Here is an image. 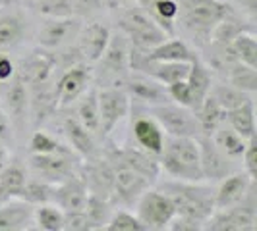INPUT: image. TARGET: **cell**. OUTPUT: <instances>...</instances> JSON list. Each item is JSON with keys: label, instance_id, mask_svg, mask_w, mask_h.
Segmentation results:
<instances>
[{"label": "cell", "instance_id": "6da1fadb", "mask_svg": "<svg viewBox=\"0 0 257 231\" xmlns=\"http://www.w3.org/2000/svg\"><path fill=\"white\" fill-rule=\"evenodd\" d=\"M178 20L199 46L211 40L213 29L236 10L224 0H178Z\"/></svg>", "mask_w": 257, "mask_h": 231}, {"label": "cell", "instance_id": "7a4b0ae2", "mask_svg": "<svg viewBox=\"0 0 257 231\" xmlns=\"http://www.w3.org/2000/svg\"><path fill=\"white\" fill-rule=\"evenodd\" d=\"M161 191L170 196L176 214L180 216L205 224L215 212V189L199 185V181L167 180L161 183Z\"/></svg>", "mask_w": 257, "mask_h": 231}, {"label": "cell", "instance_id": "3957f363", "mask_svg": "<svg viewBox=\"0 0 257 231\" xmlns=\"http://www.w3.org/2000/svg\"><path fill=\"white\" fill-rule=\"evenodd\" d=\"M159 164H161V172H165L172 180L203 181L201 164H199V146L193 137L165 139Z\"/></svg>", "mask_w": 257, "mask_h": 231}, {"label": "cell", "instance_id": "277c9868", "mask_svg": "<svg viewBox=\"0 0 257 231\" xmlns=\"http://www.w3.org/2000/svg\"><path fill=\"white\" fill-rule=\"evenodd\" d=\"M130 44L126 37L118 31L110 35L103 56L95 62L93 81L99 87H118L122 89L130 76Z\"/></svg>", "mask_w": 257, "mask_h": 231}, {"label": "cell", "instance_id": "5b68a950", "mask_svg": "<svg viewBox=\"0 0 257 231\" xmlns=\"http://www.w3.org/2000/svg\"><path fill=\"white\" fill-rule=\"evenodd\" d=\"M118 16V31L126 37L132 48L140 52H147L161 44L168 35L155 24L153 20L143 12L140 6H126Z\"/></svg>", "mask_w": 257, "mask_h": 231}, {"label": "cell", "instance_id": "8992f818", "mask_svg": "<svg viewBox=\"0 0 257 231\" xmlns=\"http://www.w3.org/2000/svg\"><path fill=\"white\" fill-rule=\"evenodd\" d=\"M257 189L255 181L242 196L240 202L220 208L211 214L203 224V230L209 231H255L257 230Z\"/></svg>", "mask_w": 257, "mask_h": 231}, {"label": "cell", "instance_id": "52a82bcc", "mask_svg": "<svg viewBox=\"0 0 257 231\" xmlns=\"http://www.w3.org/2000/svg\"><path fill=\"white\" fill-rule=\"evenodd\" d=\"M81 164V158L72 148L62 152L52 154H31L29 156V168L35 174V178L47 181V183H62L64 180L76 176Z\"/></svg>", "mask_w": 257, "mask_h": 231}, {"label": "cell", "instance_id": "ba28073f", "mask_svg": "<svg viewBox=\"0 0 257 231\" xmlns=\"http://www.w3.org/2000/svg\"><path fill=\"white\" fill-rule=\"evenodd\" d=\"M136 216L142 220L147 231H163L176 216L170 196L161 189H147L136 202Z\"/></svg>", "mask_w": 257, "mask_h": 231}, {"label": "cell", "instance_id": "9c48e42d", "mask_svg": "<svg viewBox=\"0 0 257 231\" xmlns=\"http://www.w3.org/2000/svg\"><path fill=\"white\" fill-rule=\"evenodd\" d=\"M149 112L159 122L163 131L168 133L170 137H193V139H197L201 135V128L197 124V118L193 114V110L186 108V106H180L176 102H167L151 106Z\"/></svg>", "mask_w": 257, "mask_h": 231}, {"label": "cell", "instance_id": "30bf717a", "mask_svg": "<svg viewBox=\"0 0 257 231\" xmlns=\"http://www.w3.org/2000/svg\"><path fill=\"white\" fill-rule=\"evenodd\" d=\"M93 83V70L89 64L79 62V64L68 66L62 70V74L54 81V94H56V106L58 110L68 108L87 90Z\"/></svg>", "mask_w": 257, "mask_h": 231}, {"label": "cell", "instance_id": "8fae6325", "mask_svg": "<svg viewBox=\"0 0 257 231\" xmlns=\"http://www.w3.org/2000/svg\"><path fill=\"white\" fill-rule=\"evenodd\" d=\"M97 102H99V139L104 141L114 128L128 116L130 112V98L124 92V89L118 87H101L97 90Z\"/></svg>", "mask_w": 257, "mask_h": 231}, {"label": "cell", "instance_id": "7c38bea8", "mask_svg": "<svg viewBox=\"0 0 257 231\" xmlns=\"http://www.w3.org/2000/svg\"><path fill=\"white\" fill-rule=\"evenodd\" d=\"M104 158L112 164V166H124L130 168L138 174H142L143 178L151 181H157L161 176V164H159V158L153 154L145 152L140 146L134 148V146H106L101 150Z\"/></svg>", "mask_w": 257, "mask_h": 231}, {"label": "cell", "instance_id": "4fadbf2b", "mask_svg": "<svg viewBox=\"0 0 257 231\" xmlns=\"http://www.w3.org/2000/svg\"><path fill=\"white\" fill-rule=\"evenodd\" d=\"M81 27V20L76 16L45 18L37 31V44L47 50H62L70 46Z\"/></svg>", "mask_w": 257, "mask_h": 231}, {"label": "cell", "instance_id": "5bb4252c", "mask_svg": "<svg viewBox=\"0 0 257 231\" xmlns=\"http://www.w3.org/2000/svg\"><path fill=\"white\" fill-rule=\"evenodd\" d=\"M58 56L56 52L41 48L31 50L26 58H22L20 66L16 68V74L24 79L27 87L31 85H43L54 81L56 70H58Z\"/></svg>", "mask_w": 257, "mask_h": 231}, {"label": "cell", "instance_id": "9a60e30c", "mask_svg": "<svg viewBox=\"0 0 257 231\" xmlns=\"http://www.w3.org/2000/svg\"><path fill=\"white\" fill-rule=\"evenodd\" d=\"M151 181L143 178L142 174L130 170L124 166L114 168V183H112V191H110V204L120 206V208H132L136 206L138 198L143 192L149 189Z\"/></svg>", "mask_w": 257, "mask_h": 231}, {"label": "cell", "instance_id": "2e32d148", "mask_svg": "<svg viewBox=\"0 0 257 231\" xmlns=\"http://www.w3.org/2000/svg\"><path fill=\"white\" fill-rule=\"evenodd\" d=\"M77 176L83 180L89 194L106 198L110 196L112 191V183H114V166L99 152L93 158H87L79 164Z\"/></svg>", "mask_w": 257, "mask_h": 231}, {"label": "cell", "instance_id": "e0dca14e", "mask_svg": "<svg viewBox=\"0 0 257 231\" xmlns=\"http://www.w3.org/2000/svg\"><path fill=\"white\" fill-rule=\"evenodd\" d=\"M122 89L128 94L130 102L142 104V106H147V108L172 102L170 96H168L167 85L159 83L157 79L145 76L142 72H130V76Z\"/></svg>", "mask_w": 257, "mask_h": 231}, {"label": "cell", "instance_id": "ac0fdd59", "mask_svg": "<svg viewBox=\"0 0 257 231\" xmlns=\"http://www.w3.org/2000/svg\"><path fill=\"white\" fill-rule=\"evenodd\" d=\"M110 35V29L101 22H91L87 26L81 24L72 44L85 64H95L103 56Z\"/></svg>", "mask_w": 257, "mask_h": 231}, {"label": "cell", "instance_id": "d6986e66", "mask_svg": "<svg viewBox=\"0 0 257 231\" xmlns=\"http://www.w3.org/2000/svg\"><path fill=\"white\" fill-rule=\"evenodd\" d=\"M195 141L199 146V164H201L203 180L211 181V183H219L226 176H230L232 160L213 142L211 135L201 133Z\"/></svg>", "mask_w": 257, "mask_h": 231}, {"label": "cell", "instance_id": "ffe728a7", "mask_svg": "<svg viewBox=\"0 0 257 231\" xmlns=\"http://www.w3.org/2000/svg\"><path fill=\"white\" fill-rule=\"evenodd\" d=\"M132 135L138 142V146L145 150V152L153 154V156H161L163 146H165V131L159 126V122L153 116L138 114L132 120Z\"/></svg>", "mask_w": 257, "mask_h": 231}, {"label": "cell", "instance_id": "44dd1931", "mask_svg": "<svg viewBox=\"0 0 257 231\" xmlns=\"http://www.w3.org/2000/svg\"><path fill=\"white\" fill-rule=\"evenodd\" d=\"M4 112L8 114V120L12 128L24 129L26 120L29 116V92L24 79L14 74L10 79V85L4 92Z\"/></svg>", "mask_w": 257, "mask_h": 231}, {"label": "cell", "instance_id": "7402d4cb", "mask_svg": "<svg viewBox=\"0 0 257 231\" xmlns=\"http://www.w3.org/2000/svg\"><path fill=\"white\" fill-rule=\"evenodd\" d=\"M89 191L79 176H72L62 183L54 185L52 191V204H56L62 212H79L87 204Z\"/></svg>", "mask_w": 257, "mask_h": 231}, {"label": "cell", "instance_id": "603a6c76", "mask_svg": "<svg viewBox=\"0 0 257 231\" xmlns=\"http://www.w3.org/2000/svg\"><path fill=\"white\" fill-rule=\"evenodd\" d=\"M62 131L68 139V146L79 158L87 160V158H93L101 152V148L97 146V137L79 124L76 116H66L62 120Z\"/></svg>", "mask_w": 257, "mask_h": 231}, {"label": "cell", "instance_id": "cb8c5ba5", "mask_svg": "<svg viewBox=\"0 0 257 231\" xmlns=\"http://www.w3.org/2000/svg\"><path fill=\"white\" fill-rule=\"evenodd\" d=\"M136 4L167 33L168 37H174L178 10H180L178 0H136Z\"/></svg>", "mask_w": 257, "mask_h": 231}, {"label": "cell", "instance_id": "d4e9b609", "mask_svg": "<svg viewBox=\"0 0 257 231\" xmlns=\"http://www.w3.org/2000/svg\"><path fill=\"white\" fill-rule=\"evenodd\" d=\"M26 18L18 10L0 8V52L12 50L20 46L26 38Z\"/></svg>", "mask_w": 257, "mask_h": 231}, {"label": "cell", "instance_id": "484cf974", "mask_svg": "<svg viewBox=\"0 0 257 231\" xmlns=\"http://www.w3.org/2000/svg\"><path fill=\"white\" fill-rule=\"evenodd\" d=\"M253 181L255 180H251L245 172H242V174H234L232 172L230 176L220 180L219 187L215 189V210L228 208V206L240 202Z\"/></svg>", "mask_w": 257, "mask_h": 231}, {"label": "cell", "instance_id": "4316f807", "mask_svg": "<svg viewBox=\"0 0 257 231\" xmlns=\"http://www.w3.org/2000/svg\"><path fill=\"white\" fill-rule=\"evenodd\" d=\"M143 56L153 62H192L197 54L182 38L168 37L155 48L143 52Z\"/></svg>", "mask_w": 257, "mask_h": 231}, {"label": "cell", "instance_id": "83f0119b", "mask_svg": "<svg viewBox=\"0 0 257 231\" xmlns=\"http://www.w3.org/2000/svg\"><path fill=\"white\" fill-rule=\"evenodd\" d=\"M33 218V206L24 200H8L0 204V231L27 230Z\"/></svg>", "mask_w": 257, "mask_h": 231}, {"label": "cell", "instance_id": "f1b7e54d", "mask_svg": "<svg viewBox=\"0 0 257 231\" xmlns=\"http://www.w3.org/2000/svg\"><path fill=\"white\" fill-rule=\"evenodd\" d=\"M188 81V87H190V94H192V110H195L199 104L203 102L209 90H211V85H213V77H211V72L209 68L203 64V60L199 56H195L190 64V74L186 77Z\"/></svg>", "mask_w": 257, "mask_h": 231}, {"label": "cell", "instance_id": "f546056e", "mask_svg": "<svg viewBox=\"0 0 257 231\" xmlns=\"http://www.w3.org/2000/svg\"><path fill=\"white\" fill-rule=\"evenodd\" d=\"M76 118L79 124L93 133L99 139V129H101V120H99V102H97V89L85 90L76 100Z\"/></svg>", "mask_w": 257, "mask_h": 231}, {"label": "cell", "instance_id": "4dcf8cb0", "mask_svg": "<svg viewBox=\"0 0 257 231\" xmlns=\"http://www.w3.org/2000/svg\"><path fill=\"white\" fill-rule=\"evenodd\" d=\"M238 135H242L245 141L255 137V104L253 98L245 100L244 104L236 106L226 112V120H224Z\"/></svg>", "mask_w": 257, "mask_h": 231}, {"label": "cell", "instance_id": "1f68e13d", "mask_svg": "<svg viewBox=\"0 0 257 231\" xmlns=\"http://www.w3.org/2000/svg\"><path fill=\"white\" fill-rule=\"evenodd\" d=\"M27 180L26 168L20 162H8L0 170V204L18 198V192Z\"/></svg>", "mask_w": 257, "mask_h": 231}, {"label": "cell", "instance_id": "d6a6232c", "mask_svg": "<svg viewBox=\"0 0 257 231\" xmlns=\"http://www.w3.org/2000/svg\"><path fill=\"white\" fill-rule=\"evenodd\" d=\"M193 114L197 118V124H199L203 135H211L226 120V110L213 98L211 92L203 98V102L193 110Z\"/></svg>", "mask_w": 257, "mask_h": 231}, {"label": "cell", "instance_id": "836d02e7", "mask_svg": "<svg viewBox=\"0 0 257 231\" xmlns=\"http://www.w3.org/2000/svg\"><path fill=\"white\" fill-rule=\"evenodd\" d=\"M211 139H213V142H215V144H217V146H219L220 150L226 154L230 160L242 158L244 148H245V142H247L244 137L238 135L226 122H222L219 128L211 133Z\"/></svg>", "mask_w": 257, "mask_h": 231}, {"label": "cell", "instance_id": "e575fe53", "mask_svg": "<svg viewBox=\"0 0 257 231\" xmlns=\"http://www.w3.org/2000/svg\"><path fill=\"white\" fill-rule=\"evenodd\" d=\"M52 191H54L52 183H47L39 178H33V180L27 178L24 187L18 192V200H24L31 206L47 204V202H52Z\"/></svg>", "mask_w": 257, "mask_h": 231}, {"label": "cell", "instance_id": "d590c367", "mask_svg": "<svg viewBox=\"0 0 257 231\" xmlns=\"http://www.w3.org/2000/svg\"><path fill=\"white\" fill-rule=\"evenodd\" d=\"M244 31H253V27L249 26V24H245L244 20L240 18V14L236 12L228 16V18H224L220 24H217V27L213 29L211 40L219 42V44H230L232 40L238 37L240 33H244Z\"/></svg>", "mask_w": 257, "mask_h": 231}, {"label": "cell", "instance_id": "8d00e7d4", "mask_svg": "<svg viewBox=\"0 0 257 231\" xmlns=\"http://www.w3.org/2000/svg\"><path fill=\"white\" fill-rule=\"evenodd\" d=\"M33 222L43 231H64V212L52 202L33 206Z\"/></svg>", "mask_w": 257, "mask_h": 231}, {"label": "cell", "instance_id": "74e56055", "mask_svg": "<svg viewBox=\"0 0 257 231\" xmlns=\"http://www.w3.org/2000/svg\"><path fill=\"white\" fill-rule=\"evenodd\" d=\"M226 79L228 83L238 87L244 92H249L253 94L257 90V68H251L247 64H242V62H234V64L226 70Z\"/></svg>", "mask_w": 257, "mask_h": 231}, {"label": "cell", "instance_id": "f35d334b", "mask_svg": "<svg viewBox=\"0 0 257 231\" xmlns=\"http://www.w3.org/2000/svg\"><path fill=\"white\" fill-rule=\"evenodd\" d=\"M230 48L238 62L257 68V38L253 31H244L230 42Z\"/></svg>", "mask_w": 257, "mask_h": 231}, {"label": "cell", "instance_id": "ab89813d", "mask_svg": "<svg viewBox=\"0 0 257 231\" xmlns=\"http://www.w3.org/2000/svg\"><path fill=\"white\" fill-rule=\"evenodd\" d=\"M209 92L213 94V98H215L226 112L232 110V108H236V106H240V104H244L245 100L253 98L249 92H244V90H240L238 87L230 85V83L211 85V90H209Z\"/></svg>", "mask_w": 257, "mask_h": 231}, {"label": "cell", "instance_id": "60d3db41", "mask_svg": "<svg viewBox=\"0 0 257 231\" xmlns=\"http://www.w3.org/2000/svg\"><path fill=\"white\" fill-rule=\"evenodd\" d=\"M112 208H114V206L110 204V200H106V198L95 196V194H89V196H87V204L83 208V212L87 214L93 231L104 230L106 222H108L110 214H112Z\"/></svg>", "mask_w": 257, "mask_h": 231}, {"label": "cell", "instance_id": "b9f144b4", "mask_svg": "<svg viewBox=\"0 0 257 231\" xmlns=\"http://www.w3.org/2000/svg\"><path fill=\"white\" fill-rule=\"evenodd\" d=\"M104 231H147V228L136 214L122 208V210H116L110 214V218L104 226Z\"/></svg>", "mask_w": 257, "mask_h": 231}, {"label": "cell", "instance_id": "7bdbcfd3", "mask_svg": "<svg viewBox=\"0 0 257 231\" xmlns=\"http://www.w3.org/2000/svg\"><path fill=\"white\" fill-rule=\"evenodd\" d=\"M70 146L62 144L56 137H52L45 131H33L31 139H29V152L31 154H52V152H62L68 150Z\"/></svg>", "mask_w": 257, "mask_h": 231}, {"label": "cell", "instance_id": "ee69618b", "mask_svg": "<svg viewBox=\"0 0 257 231\" xmlns=\"http://www.w3.org/2000/svg\"><path fill=\"white\" fill-rule=\"evenodd\" d=\"M27 4L39 16H45V18H64V16H72L68 0H29Z\"/></svg>", "mask_w": 257, "mask_h": 231}, {"label": "cell", "instance_id": "f6af8a7d", "mask_svg": "<svg viewBox=\"0 0 257 231\" xmlns=\"http://www.w3.org/2000/svg\"><path fill=\"white\" fill-rule=\"evenodd\" d=\"M70 2V10L72 16L76 18H93L103 12V2L101 0H68Z\"/></svg>", "mask_w": 257, "mask_h": 231}, {"label": "cell", "instance_id": "bcb514c9", "mask_svg": "<svg viewBox=\"0 0 257 231\" xmlns=\"http://www.w3.org/2000/svg\"><path fill=\"white\" fill-rule=\"evenodd\" d=\"M244 162V172L251 178V180H257V139L251 137L245 142L244 154L240 158Z\"/></svg>", "mask_w": 257, "mask_h": 231}, {"label": "cell", "instance_id": "7dc6e473", "mask_svg": "<svg viewBox=\"0 0 257 231\" xmlns=\"http://www.w3.org/2000/svg\"><path fill=\"white\" fill-rule=\"evenodd\" d=\"M64 231H93L91 222L83 210L64 212Z\"/></svg>", "mask_w": 257, "mask_h": 231}, {"label": "cell", "instance_id": "c3c4849f", "mask_svg": "<svg viewBox=\"0 0 257 231\" xmlns=\"http://www.w3.org/2000/svg\"><path fill=\"white\" fill-rule=\"evenodd\" d=\"M167 230L168 231H201L203 230V222H197V220H192V218H188V216L176 214L174 218L170 220Z\"/></svg>", "mask_w": 257, "mask_h": 231}, {"label": "cell", "instance_id": "681fc988", "mask_svg": "<svg viewBox=\"0 0 257 231\" xmlns=\"http://www.w3.org/2000/svg\"><path fill=\"white\" fill-rule=\"evenodd\" d=\"M14 74H16V66L10 60V56L4 54V52H0V83L10 81L14 77Z\"/></svg>", "mask_w": 257, "mask_h": 231}, {"label": "cell", "instance_id": "f907efd6", "mask_svg": "<svg viewBox=\"0 0 257 231\" xmlns=\"http://www.w3.org/2000/svg\"><path fill=\"white\" fill-rule=\"evenodd\" d=\"M0 141L12 142V124L8 120V114L4 112L2 104H0Z\"/></svg>", "mask_w": 257, "mask_h": 231}, {"label": "cell", "instance_id": "816d5d0a", "mask_svg": "<svg viewBox=\"0 0 257 231\" xmlns=\"http://www.w3.org/2000/svg\"><path fill=\"white\" fill-rule=\"evenodd\" d=\"M101 2H103L104 10H108V12L112 14H118L120 10H124L128 4H132L128 0H101Z\"/></svg>", "mask_w": 257, "mask_h": 231}, {"label": "cell", "instance_id": "f5cc1de1", "mask_svg": "<svg viewBox=\"0 0 257 231\" xmlns=\"http://www.w3.org/2000/svg\"><path fill=\"white\" fill-rule=\"evenodd\" d=\"M10 162V152H8V146H6V142L0 141V170L6 166Z\"/></svg>", "mask_w": 257, "mask_h": 231}, {"label": "cell", "instance_id": "db71d44e", "mask_svg": "<svg viewBox=\"0 0 257 231\" xmlns=\"http://www.w3.org/2000/svg\"><path fill=\"white\" fill-rule=\"evenodd\" d=\"M242 8H245L249 14H255V10H257V0H236Z\"/></svg>", "mask_w": 257, "mask_h": 231}, {"label": "cell", "instance_id": "11a10c76", "mask_svg": "<svg viewBox=\"0 0 257 231\" xmlns=\"http://www.w3.org/2000/svg\"><path fill=\"white\" fill-rule=\"evenodd\" d=\"M128 2H136V0H128Z\"/></svg>", "mask_w": 257, "mask_h": 231}, {"label": "cell", "instance_id": "9f6ffc18", "mask_svg": "<svg viewBox=\"0 0 257 231\" xmlns=\"http://www.w3.org/2000/svg\"><path fill=\"white\" fill-rule=\"evenodd\" d=\"M26 2H29V0H26Z\"/></svg>", "mask_w": 257, "mask_h": 231}]
</instances>
